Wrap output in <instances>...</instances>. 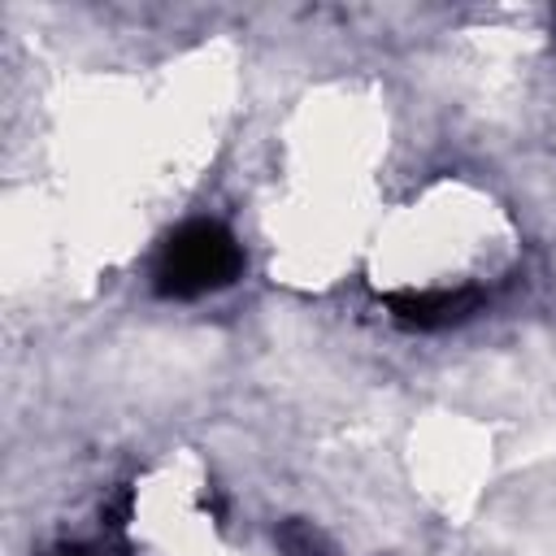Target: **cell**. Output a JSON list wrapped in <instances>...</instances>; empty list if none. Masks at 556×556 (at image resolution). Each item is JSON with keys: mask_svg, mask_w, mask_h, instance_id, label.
I'll list each match as a JSON object with an SVG mask.
<instances>
[{"mask_svg": "<svg viewBox=\"0 0 556 556\" xmlns=\"http://www.w3.org/2000/svg\"><path fill=\"white\" fill-rule=\"evenodd\" d=\"M482 304L478 291H408V295H387V308L395 321L413 330H439L460 317H469Z\"/></svg>", "mask_w": 556, "mask_h": 556, "instance_id": "obj_2", "label": "cell"}, {"mask_svg": "<svg viewBox=\"0 0 556 556\" xmlns=\"http://www.w3.org/2000/svg\"><path fill=\"white\" fill-rule=\"evenodd\" d=\"M243 269V252L235 235L217 222H187L169 235L156 261V291L174 300H191L204 291H217L235 282Z\"/></svg>", "mask_w": 556, "mask_h": 556, "instance_id": "obj_1", "label": "cell"}, {"mask_svg": "<svg viewBox=\"0 0 556 556\" xmlns=\"http://www.w3.org/2000/svg\"><path fill=\"white\" fill-rule=\"evenodd\" d=\"M48 556H87V547H78V543H61V547H52Z\"/></svg>", "mask_w": 556, "mask_h": 556, "instance_id": "obj_3", "label": "cell"}]
</instances>
